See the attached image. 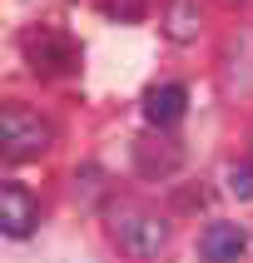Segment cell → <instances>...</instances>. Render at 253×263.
Wrapping results in <instances>:
<instances>
[{
	"label": "cell",
	"mask_w": 253,
	"mask_h": 263,
	"mask_svg": "<svg viewBox=\"0 0 253 263\" xmlns=\"http://www.w3.org/2000/svg\"><path fill=\"white\" fill-rule=\"evenodd\" d=\"M114 238L134 263H164V253L174 243V229H169V219L149 214V209H119L114 214Z\"/></svg>",
	"instance_id": "1"
},
{
	"label": "cell",
	"mask_w": 253,
	"mask_h": 263,
	"mask_svg": "<svg viewBox=\"0 0 253 263\" xmlns=\"http://www.w3.org/2000/svg\"><path fill=\"white\" fill-rule=\"evenodd\" d=\"M50 139H55V129H50V119L40 109H30V104H0V154L10 164L45 154Z\"/></svg>",
	"instance_id": "2"
},
{
	"label": "cell",
	"mask_w": 253,
	"mask_h": 263,
	"mask_svg": "<svg viewBox=\"0 0 253 263\" xmlns=\"http://www.w3.org/2000/svg\"><path fill=\"white\" fill-rule=\"evenodd\" d=\"M25 60L30 70L45 74V80H55V74H70L74 60H80V45L65 35V30H25Z\"/></svg>",
	"instance_id": "3"
},
{
	"label": "cell",
	"mask_w": 253,
	"mask_h": 263,
	"mask_svg": "<svg viewBox=\"0 0 253 263\" xmlns=\"http://www.w3.org/2000/svg\"><path fill=\"white\" fill-rule=\"evenodd\" d=\"M40 223V199L25 184H5L0 189V234L5 238H30Z\"/></svg>",
	"instance_id": "4"
},
{
	"label": "cell",
	"mask_w": 253,
	"mask_h": 263,
	"mask_svg": "<svg viewBox=\"0 0 253 263\" xmlns=\"http://www.w3.org/2000/svg\"><path fill=\"white\" fill-rule=\"evenodd\" d=\"M144 119L154 124V129H169V124H179L184 119V109H189V89L179 85V80H164V85L144 89Z\"/></svg>",
	"instance_id": "5"
},
{
	"label": "cell",
	"mask_w": 253,
	"mask_h": 263,
	"mask_svg": "<svg viewBox=\"0 0 253 263\" xmlns=\"http://www.w3.org/2000/svg\"><path fill=\"white\" fill-rule=\"evenodd\" d=\"M248 253V234L238 223H208L199 238V263H238Z\"/></svg>",
	"instance_id": "6"
},
{
	"label": "cell",
	"mask_w": 253,
	"mask_h": 263,
	"mask_svg": "<svg viewBox=\"0 0 253 263\" xmlns=\"http://www.w3.org/2000/svg\"><path fill=\"white\" fill-rule=\"evenodd\" d=\"M179 159H184L179 144L174 139H159V134L134 144V169H139V179H169L179 169Z\"/></svg>",
	"instance_id": "7"
},
{
	"label": "cell",
	"mask_w": 253,
	"mask_h": 263,
	"mask_svg": "<svg viewBox=\"0 0 253 263\" xmlns=\"http://www.w3.org/2000/svg\"><path fill=\"white\" fill-rule=\"evenodd\" d=\"M159 25H164V35L179 40V45L199 40V30H204V0H169L159 10Z\"/></svg>",
	"instance_id": "8"
},
{
	"label": "cell",
	"mask_w": 253,
	"mask_h": 263,
	"mask_svg": "<svg viewBox=\"0 0 253 263\" xmlns=\"http://www.w3.org/2000/svg\"><path fill=\"white\" fill-rule=\"evenodd\" d=\"M104 15L109 20H124V25H134V20H144V5L149 0H100Z\"/></svg>",
	"instance_id": "9"
},
{
	"label": "cell",
	"mask_w": 253,
	"mask_h": 263,
	"mask_svg": "<svg viewBox=\"0 0 253 263\" xmlns=\"http://www.w3.org/2000/svg\"><path fill=\"white\" fill-rule=\"evenodd\" d=\"M228 189H233L238 199H253V164H233V169H228Z\"/></svg>",
	"instance_id": "10"
}]
</instances>
